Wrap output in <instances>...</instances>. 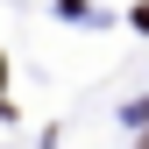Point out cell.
<instances>
[{
  "label": "cell",
  "mask_w": 149,
  "mask_h": 149,
  "mask_svg": "<svg viewBox=\"0 0 149 149\" xmlns=\"http://www.w3.org/2000/svg\"><path fill=\"white\" fill-rule=\"evenodd\" d=\"M142 149H149V142H142Z\"/></svg>",
  "instance_id": "1"
}]
</instances>
